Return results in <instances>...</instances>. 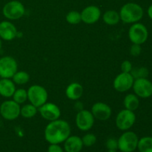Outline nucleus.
I'll return each instance as SVG.
<instances>
[{"mask_svg": "<svg viewBox=\"0 0 152 152\" xmlns=\"http://www.w3.org/2000/svg\"><path fill=\"white\" fill-rule=\"evenodd\" d=\"M44 134L45 140L50 144L62 143L71 135V127L67 121L58 119L47 125Z\"/></svg>", "mask_w": 152, "mask_h": 152, "instance_id": "1", "label": "nucleus"}, {"mask_svg": "<svg viewBox=\"0 0 152 152\" xmlns=\"http://www.w3.org/2000/svg\"><path fill=\"white\" fill-rule=\"evenodd\" d=\"M120 20L126 24H134L142 19L144 10L140 4L134 2L125 4L120 10Z\"/></svg>", "mask_w": 152, "mask_h": 152, "instance_id": "2", "label": "nucleus"}, {"mask_svg": "<svg viewBox=\"0 0 152 152\" xmlns=\"http://www.w3.org/2000/svg\"><path fill=\"white\" fill-rule=\"evenodd\" d=\"M28 92V99L30 101V103L34 105L37 108H39L40 106L47 102L48 91L43 86L39 85H33L30 86Z\"/></svg>", "mask_w": 152, "mask_h": 152, "instance_id": "3", "label": "nucleus"}, {"mask_svg": "<svg viewBox=\"0 0 152 152\" xmlns=\"http://www.w3.org/2000/svg\"><path fill=\"white\" fill-rule=\"evenodd\" d=\"M138 136L133 132L126 131L117 140L118 149L122 152H134L137 148Z\"/></svg>", "mask_w": 152, "mask_h": 152, "instance_id": "4", "label": "nucleus"}, {"mask_svg": "<svg viewBox=\"0 0 152 152\" xmlns=\"http://www.w3.org/2000/svg\"><path fill=\"white\" fill-rule=\"evenodd\" d=\"M129 38L133 44L142 45L148 38V31L143 24L136 22L132 24L129 30Z\"/></svg>", "mask_w": 152, "mask_h": 152, "instance_id": "5", "label": "nucleus"}, {"mask_svg": "<svg viewBox=\"0 0 152 152\" xmlns=\"http://www.w3.org/2000/svg\"><path fill=\"white\" fill-rule=\"evenodd\" d=\"M25 8L21 1L13 0L6 3L2 9L4 16L10 20L21 19L25 15Z\"/></svg>", "mask_w": 152, "mask_h": 152, "instance_id": "6", "label": "nucleus"}, {"mask_svg": "<svg viewBox=\"0 0 152 152\" xmlns=\"http://www.w3.org/2000/svg\"><path fill=\"white\" fill-rule=\"evenodd\" d=\"M136 122V114L128 109L121 110L116 117L115 123L117 129L121 131L129 130Z\"/></svg>", "mask_w": 152, "mask_h": 152, "instance_id": "7", "label": "nucleus"}, {"mask_svg": "<svg viewBox=\"0 0 152 152\" xmlns=\"http://www.w3.org/2000/svg\"><path fill=\"white\" fill-rule=\"evenodd\" d=\"M20 105L14 100H6L0 105V114L7 120H14L20 115Z\"/></svg>", "mask_w": 152, "mask_h": 152, "instance_id": "8", "label": "nucleus"}, {"mask_svg": "<svg viewBox=\"0 0 152 152\" xmlns=\"http://www.w3.org/2000/svg\"><path fill=\"white\" fill-rule=\"evenodd\" d=\"M18 65L16 60L10 56L0 58V77L10 79L17 71Z\"/></svg>", "mask_w": 152, "mask_h": 152, "instance_id": "9", "label": "nucleus"}, {"mask_svg": "<svg viewBox=\"0 0 152 152\" xmlns=\"http://www.w3.org/2000/svg\"><path fill=\"white\" fill-rule=\"evenodd\" d=\"M132 88L138 97L146 99L152 96V82L147 78L135 79Z\"/></svg>", "mask_w": 152, "mask_h": 152, "instance_id": "10", "label": "nucleus"}, {"mask_svg": "<svg viewBox=\"0 0 152 152\" xmlns=\"http://www.w3.org/2000/svg\"><path fill=\"white\" fill-rule=\"evenodd\" d=\"M134 78L131 73L121 72L115 77L113 83L114 89L118 92H126L132 88Z\"/></svg>", "mask_w": 152, "mask_h": 152, "instance_id": "11", "label": "nucleus"}, {"mask_svg": "<svg viewBox=\"0 0 152 152\" xmlns=\"http://www.w3.org/2000/svg\"><path fill=\"white\" fill-rule=\"evenodd\" d=\"M94 123V117L91 111L88 110H81L76 116V125L80 130L87 132L90 130Z\"/></svg>", "mask_w": 152, "mask_h": 152, "instance_id": "12", "label": "nucleus"}, {"mask_svg": "<svg viewBox=\"0 0 152 152\" xmlns=\"http://www.w3.org/2000/svg\"><path fill=\"white\" fill-rule=\"evenodd\" d=\"M38 110L42 117L48 121L58 120L61 116L60 108L53 102H45Z\"/></svg>", "mask_w": 152, "mask_h": 152, "instance_id": "13", "label": "nucleus"}, {"mask_svg": "<svg viewBox=\"0 0 152 152\" xmlns=\"http://www.w3.org/2000/svg\"><path fill=\"white\" fill-rule=\"evenodd\" d=\"M80 13L82 21L87 25L96 23L101 16L100 9L95 5H89L85 7Z\"/></svg>", "mask_w": 152, "mask_h": 152, "instance_id": "14", "label": "nucleus"}, {"mask_svg": "<svg viewBox=\"0 0 152 152\" xmlns=\"http://www.w3.org/2000/svg\"><path fill=\"white\" fill-rule=\"evenodd\" d=\"M92 114L94 117L99 120H107L111 117L112 114L111 108L106 103L98 102L94 104L91 107Z\"/></svg>", "mask_w": 152, "mask_h": 152, "instance_id": "15", "label": "nucleus"}, {"mask_svg": "<svg viewBox=\"0 0 152 152\" xmlns=\"http://www.w3.org/2000/svg\"><path fill=\"white\" fill-rule=\"evenodd\" d=\"M18 31L16 26L8 21L0 22V38L5 41H11L17 37Z\"/></svg>", "mask_w": 152, "mask_h": 152, "instance_id": "16", "label": "nucleus"}, {"mask_svg": "<svg viewBox=\"0 0 152 152\" xmlns=\"http://www.w3.org/2000/svg\"><path fill=\"white\" fill-rule=\"evenodd\" d=\"M83 146L82 138L78 136H69L64 143V149L66 152H80Z\"/></svg>", "mask_w": 152, "mask_h": 152, "instance_id": "17", "label": "nucleus"}, {"mask_svg": "<svg viewBox=\"0 0 152 152\" xmlns=\"http://www.w3.org/2000/svg\"><path fill=\"white\" fill-rule=\"evenodd\" d=\"M83 94V87L79 83H72L67 86L65 95L71 100H77Z\"/></svg>", "mask_w": 152, "mask_h": 152, "instance_id": "18", "label": "nucleus"}, {"mask_svg": "<svg viewBox=\"0 0 152 152\" xmlns=\"http://www.w3.org/2000/svg\"><path fill=\"white\" fill-rule=\"evenodd\" d=\"M13 80L2 78L0 80V95L3 97H11L16 91V86Z\"/></svg>", "mask_w": 152, "mask_h": 152, "instance_id": "19", "label": "nucleus"}, {"mask_svg": "<svg viewBox=\"0 0 152 152\" xmlns=\"http://www.w3.org/2000/svg\"><path fill=\"white\" fill-rule=\"evenodd\" d=\"M123 105L126 109L132 111H136L140 105L139 97L135 94H129L125 96Z\"/></svg>", "mask_w": 152, "mask_h": 152, "instance_id": "20", "label": "nucleus"}, {"mask_svg": "<svg viewBox=\"0 0 152 152\" xmlns=\"http://www.w3.org/2000/svg\"><path fill=\"white\" fill-rule=\"evenodd\" d=\"M102 20L106 25H115L120 22V13L114 10H107L102 15Z\"/></svg>", "mask_w": 152, "mask_h": 152, "instance_id": "21", "label": "nucleus"}, {"mask_svg": "<svg viewBox=\"0 0 152 152\" xmlns=\"http://www.w3.org/2000/svg\"><path fill=\"white\" fill-rule=\"evenodd\" d=\"M38 111V108L31 103L25 104L20 108V115L25 119H31L34 117Z\"/></svg>", "mask_w": 152, "mask_h": 152, "instance_id": "22", "label": "nucleus"}, {"mask_svg": "<svg viewBox=\"0 0 152 152\" xmlns=\"http://www.w3.org/2000/svg\"><path fill=\"white\" fill-rule=\"evenodd\" d=\"M137 148L140 152H152V137H143L139 139Z\"/></svg>", "mask_w": 152, "mask_h": 152, "instance_id": "23", "label": "nucleus"}, {"mask_svg": "<svg viewBox=\"0 0 152 152\" xmlns=\"http://www.w3.org/2000/svg\"><path fill=\"white\" fill-rule=\"evenodd\" d=\"M30 80V76L26 71H16L12 77V80L16 85H25L28 83Z\"/></svg>", "mask_w": 152, "mask_h": 152, "instance_id": "24", "label": "nucleus"}, {"mask_svg": "<svg viewBox=\"0 0 152 152\" xmlns=\"http://www.w3.org/2000/svg\"><path fill=\"white\" fill-rule=\"evenodd\" d=\"M12 96H13V100L20 105L28 100V92L24 88L16 89Z\"/></svg>", "mask_w": 152, "mask_h": 152, "instance_id": "25", "label": "nucleus"}, {"mask_svg": "<svg viewBox=\"0 0 152 152\" xmlns=\"http://www.w3.org/2000/svg\"><path fill=\"white\" fill-rule=\"evenodd\" d=\"M67 22L71 25H77L80 23L82 21L81 19V13L77 10H72L67 13L65 16Z\"/></svg>", "mask_w": 152, "mask_h": 152, "instance_id": "26", "label": "nucleus"}, {"mask_svg": "<svg viewBox=\"0 0 152 152\" xmlns=\"http://www.w3.org/2000/svg\"><path fill=\"white\" fill-rule=\"evenodd\" d=\"M131 74L135 80V79L139 78H147L149 72H148V68L145 67H140V68H137L134 69L133 68L131 71Z\"/></svg>", "mask_w": 152, "mask_h": 152, "instance_id": "27", "label": "nucleus"}, {"mask_svg": "<svg viewBox=\"0 0 152 152\" xmlns=\"http://www.w3.org/2000/svg\"><path fill=\"white\" fill-rule=\"evenodd\" d=\"M82 141H83V145L86 147H91L96 143V137L94 134H86L82 138Z\"/></svg>", "mask_w": 152, "mask_h": 152, "instance_id": "28", "label": "nucleus"}, {"mask_svg": "<svg viewBox=\"0 0 152 152\" xmlns=\"http://www.w3.org/2000/svg\"><path fill=\"white\" fill-rule=\"evenodd\" d=\"M106 148H108V152H117L118 149V144H117V140L114 138H109L105 142Z\"/></svg>", "mask_w": 152, "mask_h": 152, "instance_id": "29", "label": "nucleus"}, {"mask_svg": "<svg viewBox=\"0 0 152 152\" xmlns=\"http://www.w3.org/2000/svg\"><path fill=\"white\" fill-rule=\"evenodd\" d=\"M130 54L132 56H138L140 55L141 52H142V48H141L140 45L137 44H133L130 48Z\"/></svg>", "mask_w": 152, "mask_h": 152, "instance_id": "30", "label": "nucleus"}, {"mask_svg": "<svg viewBox=\"0 0 152 152\" xmlns=\"http://www.w3.org/2000/svg\"><path fill=\"white\" fill-rule=\"evenodd\" d=\"M121 71L124 73H131V71L133 69L132 62L129 60H125L121 64Z\"/></svg>", "mask_w": 152, "mask_h": 152, "instance_id": "31", "label": "nucleus"}, {"mask_svg": "<svg viewBox=\"0 0 152 152\" xmlns=\"http://www.w3.org/2000/svg\"><path fill=\"white\" fill-rule=\"evenodd\" d=\"M48 152H64L59 144H50L48 148Z\"/></svg>", "mask_w": 152, "mask_h": 152, "instance_id": "32", "label": "nucleus"}, {"mask_svg": "<svg viewBox=\"0 0 152 152\" xmlns=\"http://www.w3.org/2000/svg\"><path fill=\"white\" fill-rule=\"evenodd\" d=\"M147 13H148V17L152 20V4L148 7V10H147Z\"/></svg>", "mask_w": 152, "mask_h": 152, "instance_id": "33", "label": "nucleus"}, {"mask_svg": "<svg viewBox=\"0 0 152 152\" xmlns=\"http://www.w3.org/2000/svg\"><path fill=\"white\" fill-rule=\"evenodd\" d=\"M1 45H2V43H1V38H0V50H1Z\"/></svg>", "mask_w": 152, "mask_h": 152, "instance_id": "34", "label": "nucleus"}, {"mask_svg": "<svg viewBox=\"0 0 152 152\" xmlns=\"http://www.w3.org/2000/svg\"><path fill=\"white\" fill-rule=\"evenodd\" d=\"M151 137H152V131H151Z\"/></svg>", "mask_w": 152, "mask_h": 152, "instance_id": "35", "label": "nucleus"}, {"mask_svg": "<svg viewBox=\"0 0 152 152\" xmlns=\"http://www.w3.org/2000/svg\"><path fill=\"white\" fill-rule=\"evenodd\" d=\"M120 152H122V151H120Z\"/></svg>", "mask_w": 152, "mask_h": 152, "instance_id": "36", "label": "nucleus"}]
</instances>
